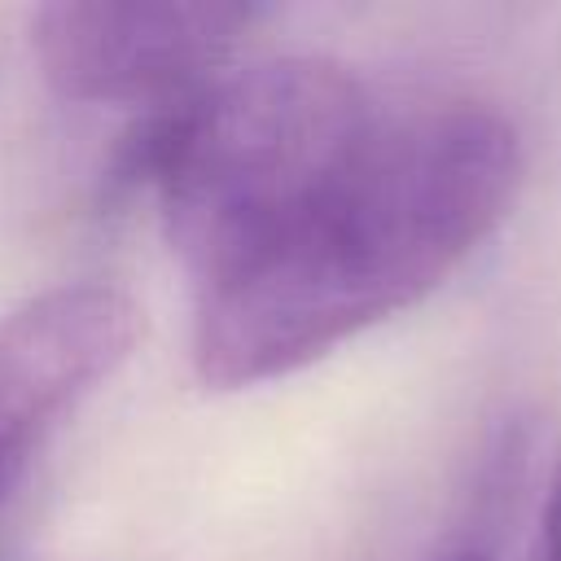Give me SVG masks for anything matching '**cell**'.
Segmentation results:
<instances>
[{"label":"cell","instance_id":"1","mask_svg":"<svg viewBox=\"0 0 561 561\" xmlns=\"http://www.w3.org/2000/svg\"><path fill=\"white\" fill-rule=\"evenodd\" d=\"M517 127L482 101L381 114L368 145L263 250L197 285L193 364L215 390L289 377L434 294L508 219Z\"/></svg>","mask_w":561,"mask_h":561},{"label":"cell","instance_id":"2","mask_svg":"<svg viewBox=\"0 0 561 561\" xmlns=\"http://www.w3.org/2000/svg\"><path fill=\"white\" fill-rule=\"evenodd\" d=\"M381 110L324 57L224 70L197 96L145 114L123 175L158 197L193 289L263 250L368 145Z\"/></svg>","mask_w":561,"mask_h":561},{"label":"cell","instance_id":"3","mask_svg":"<svg viewBox=\"0 0 561 561\" xmlns=\"http://www.w3.org/2000/svg\"><path fill=\"white\" fill-rule=\"evenodd\" d=\"M259 18L254 4H44L31 48L57 96L153 114L210 88Z\"/></svg>","mask_w":561,"mask_h":561},{"label":"cell","instance_id":"4","mask_svg":"<svg viewBox=\"0 0 561 561\" xmlns=\"http://www.w3.org/2000/svg\"><path fill=\"white\" fill-rule=\"evenodd\" d=\"M136 337L140 311L110 285H57L0 316V500Z\"/></svg>","mask_w":561,"mask_h":561},{"label":"cell","instance_id":"5","mask_svg":"<svg viewBox=\"0 0 561 561\" xmlns=\"http://www.w3.org/2000/svg\"><path fill=\"white\" fill-rule=\"evenodd\" d=\"M535 561H561V460L552 469L543 513H539V539H535Z\"/></svg>","mask_w":561,"mask_h":561},{"label":"cell","instance_id":"6","mask_svg":"<svg viewBox=\"0 0 561 561\" xmlns=\"http://www.w3.org/2000/svg\"><path fill=\"white\" fill-rule=\"evenodd\" d=\"M443 561H495V557L482 552V548H456V552H447Z\"/></svg>","mask_w":561,"mask_h":561}]
</instances>
